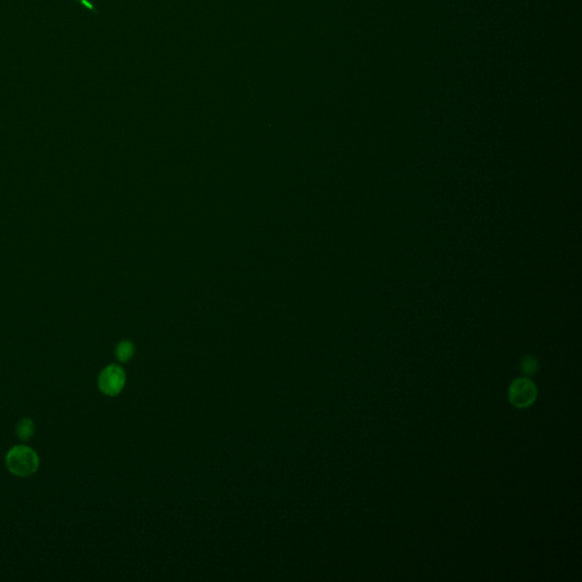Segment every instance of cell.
Returning <instances> with one entry per match:
<instances>
[{
	"label": "cell",
	"instance_id": "obj_1",
	"mask_svg": "<svg viewBox=\"0 0 582 582\" xmlns=\"http://www.w3.org/2000/svg\"><path fill=\"white\" fill-rule=\"evenodd\" d=\"M5 463L8 471L15 477L27 478L31 477L38 471L40 458L33 448L16 445L7 453Z\"/></svg>",
	"mask_w": 582,
	"mask_h": 582
},
{
	"label": "cell",
	"instance_id": "obj_2",
	"mask_svg": "<svg viewBox=\"0 0 582 582\" xmlns=\"http://www.w3.org/2000/svg\"><path fill=\"white\" fill-rule=\"evenodd\" d=\"M124 370L119 366H109L104 368L98 378V388L106 396L119 395L125 385Z\"/></svg>",
	"mask_w": 582,
	"mask_h": 582
},
{
	"label": "cell",
	"instance_id": "obj_3",
	"mask_svg": "<svg viewBox=\"0 0 582 582\" xmlns=\"http://www.w3.org/2000/svg\"><path fill=\"white\" fill-rule=\"evenodd\" d=\"M508 399L515 407H529L536 401L537 387L529 379H517L511 385Z\"/></svg>",
	"mask_w": 582,
	"mask_h": 582
},
{
	"label": "cell",
	"instance_id": "obj_4",
	"mask_svg": "<svg viewBox=\"0 0 582 582\" xmlns=\"http://www.w3.org/2000/svg\"><path fill=\"white\" fill-rule=\"evenodd\" d=\"M36 434V425L29 418L21 420L16 425V436L22 441H29Z\"/></svg>",
	"mask_w": 582,
	"mask_h": 582
},
{
	"label": "cell",
	"instance_id": "obj_5",
	"mask_svg": "<svg viewBox=\"0 0 582 582\" xmlns=\"http://www.w3.org/2000/svg\"><path fill=\"white\" fill-rule=\"evenodd\" d=\"M133 354H135V347L130 342H120L116 347V359H119L120 362H128V359L133 356Z\"/></svg>",
	"mask_w": 582,
	"mask_h": 582
},
{
	"label": "cell",
	"instance_id": "obj_6",
	"mask_svg": "<svg viewBox=\"0 0 582 582\" xmlns=\"http://www.w3.org/2000/svg\"><path fill=\"white\" fill-rule=\"evenodd\" d=\"M521 371H522L523 374L528 375V377L536 374V372L538 371L537 359L533 356L524 357L521 362Z\"/></svg>",
	"mask_w": 582,
	"mask_h": 582
}]
</instances>
